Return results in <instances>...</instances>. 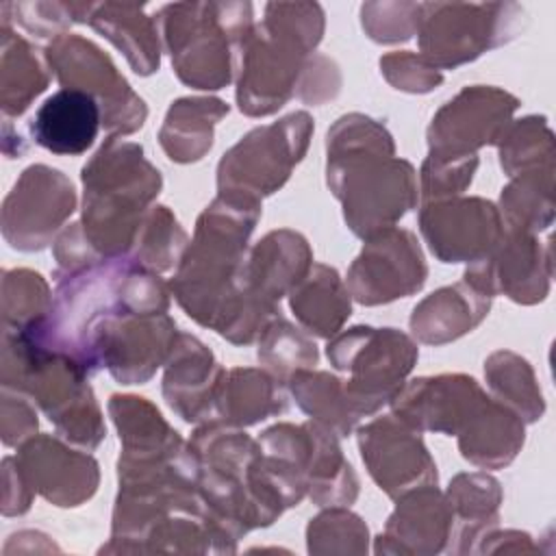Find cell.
<instances>
[{
    "instance_id": "6da1fadb",
    "label": "cell",
    "mask_w": 556,
    "mask_h": 556,
    "mask_svg": "<svg viewBox=\"0 0 556 556\" xmlns=\"http://www.w3.org/2000/svg\"><path fill=\"white\" fill-rule=\"evenodd\" d=\"M415 345L393 328H352L328 345V358L354 378L345 395L356 417L374 413L400 387L415 361Z\"/></svg>"
},
{
    "instance_id": "7a4b0ae2",
    "label": "cell",
    "mask_w": 556,
    "mask_h": 556,
    "mask_svg": "<svg viewBox=\"0 0 556 556\" xmlns=\"http://www.w3.org/2000/svg\"><path fill=\"white\" fill-rule=\"evenodd\" d=\"M46 59L63 89H78L91 98H102V106L106 104L104 122L109 128L132 132L143 124V102L128 89L126 80L117 76L111 61L91 41L74 35L56 37L48 48Z\"/></svg>"
},
{
    "instance_id": "3957f363",
    "label": "cell",
    "mask_w": 556,
    "mask_h": 556,
    "mask_svg": "<svg viewBox=\"0 0 556 556\" xmlns=\"http://www.w3.org/2000/svg\"><path fill=\"white\" fill-rule=\"evenodd\" d=\"M198 4H176L163 11L165 33L178 76L200 89H219L230 78V54L226 30L250 24V13L226 28L217 20L219 4H208V20H200Z\"/></svg>"
},
{
    "instance_id": "277c9868",
    "label": "cell",
    "mask_w": 556,
    "mask_h": 556,
    "mask_svg": "<svg viewBox=\"0 0 556 556\" xmlns=\"http://www.w3.org/2000/svg\"><path fill=\"white\" fill-rule=\"evenodd\" d=\"M72 211V182L56 169L33 165L4 200L2 235L15 250H41Z\"/></svg>"
},
{
    "instance_id": "5b68a950",
    "label": "cell",
    "mask_w": 556,
    "mask_h": 556,
    "mask_svg": "<svg viewBox=\"0 0 556 556\" xmlns=\"http://www.w3.org/2000/svg\"><path fill=\"white\" fill-rule=\"evenodd\" d=\"M426 265L406 230H389L369 243L350 271L354 295L365 304L389 302L424 285Z\"/></svg>"
},
{
    "instance_id": "8992f818",
    "label": "cell",
    "mask_w": 556,
    "mask_h": 556,
    "mask_svg": "<svg viewBox=\"0 0 556 556\" xmlns=\"http://www.w3.org/2000/svg\"><path fill=\"white\" fill-rule=\"evenodd\" d=\"M15 465L30 489L59 506L80 502L74 489L80 497H89L98 480L96 463L89 456L65 450L50 437H37L24 443L15 456Z\"/></svg>"
},
{
    "instance_id": "52a82bcc",
    "label": "cell",
    "mask_w": 556,
    "mask_h": 556,
    "mask_svg": "<svg viewBox=\"0 0 556 556\" xmlns=\"http://www.w3.org/2000/svg\"><path fill=\"white\" fill-rule=\"evenodd\" d=\"M361 450L371 476L389 495H397L400 489H406L408 482L417 478L428 482L437 480V471L426 447L419 439L410 437V432L397 428L393 419H382L363 428Z\"/></svg>"
},
{
    "instance_id": "ba28073f",
    "label": "cell",
    "mask_w": 556,
    "mask_h": 556,
    "mask_svg": "<svg viewBox=\"0 0 556 556\" xmlns=\"http://www.w3.org/2000/svg\"><path fill=\"white\" fill-rule=\"evenodd\" d=\"M102 109L96 98L78 89H59L35 111L30 135L52 154H83L98 135Z\"/></svg>"
},
{
    "instance_id": "9c48e42d",
    "label": "cell",
    "mask_w": 556,
    "mask_h": 556,
    "mask_svg": "<svg viewBox=\"0 0 556 556\" xmlns=\"http://www.w3.org/2000/svg\"><path fill=\"white\" fill-rule=\"evenodd\" d=\"M178 358L172 361L165 376V397L172 408H176L182 419H200L208 408V400L213 397V356L204 350V345L189 337L180 334Z\"/></svg>"
},
{
    "instance_id": "30bf717a",
    "label": "cell",
    "mask_w": 556,
    "mask_h": 556,
    "mask_svg": "<svg viewBox=\"0 0 556 556\" xmlns=\"http://www.w3.org/2000/svg\"><path fill=\"white\" fill-rule=\"evenodd\" d=\"M467 295L469 291L463 293V285L432 293L410 317L415 334L426 343H443L467 332L486 311L478 293H473L471 300Z\"/></svg>"
},
{
    "instance_id": "8fae6325",
    "label": "cell",
    "mask_w": 556,
    "mask_h": 556,
    "mask_svg": "<svg viewBox=\"0 0 556 556\" xmlns=\"http://www.w3.org/2000/svg\"><path fill=\"white\" fill-rule=\"evenodd\" d=\"M98 30L113 39L128 56L137 74H150L159 65L156 39H143L135 33H154L150 20L135 4H98L89 7L87 17Z\"/></svg>"
},
{
    "instance_id": "7c38bea8",
    "label": "cell",
    "mask_w": 556,
    "mask_h": 556,
    "mask_svg": "<svg viewBox=\"0 0 556 556\" xmlns=\"http://www.w3.org/2000/svg\"><path fill=\"white\" fill-rule=\"evenodd\" d=\"M2 111L4 115H22L30 100L39 96L48 76L35 59L30 46L17 37L9 24H2Z\"/></svg>"
},
{
    "instance_id": "4fadbf2b",
    "label": "cell",
    "mask_w": 556,
    "mask_h": 556,
    "mask_svg": "<svg viewBox=\"0 0 556 556\" xmlns=\"http://www.w3.org/2000/svg\"><path fill=\"white\" fill-rule=\"evenodd\" d=\"M291 308L317 334H330L350 315V302L334 269L317 267L315 274L298 291H293Z\"/></svg>"
},
{
    "instance_id": "5bb4252c",
    "label": "cell",
    "mask_w": 556,
    "mask_h": 556,
    "mask_svg": "<svg viewBox=\"0 0 556 556\" xmlns=\"http://www.w3.org/2000/svg\"><path fill=\"white\" fill-rule=\"evenodd\" d=\"M48 287L39 274L28 269L4 271L2 321L4 330H22L50 313Z\"/></svg>"
},
{
    "instance_id": "9a60e30c",
    "label": "cell",
    "mask_w": 556,
    "mask_h": 556,
    "mask_svg": "<svg viewBox=\"0 0 556 556\" xmlns=\"http://www.w3.org/2000/svg\"><path fill=\"white\" fill-rule=\"evenodd\" d=\"M263 341L280 345V350L278 348L258 350V356L278 371H282L285 367H302L317 361L315 345L302 339L287 321H276L271 328H267V334Z\"/></svg>"
},
{
    "instance_id": "2e32d148",
    "label": "cell",
    "mask_w": 556,
    "mask_h": 556,
    "mask_svg": "<svg viewBox=\"0 0 556 556\" xmlns=\"http://www.w3.org/2000/svg\"><path fill=\"white\" fill-rule=\"evenodd\" d=\"M37 428L35 413L28 408L26 400L17 395L15 389L4 387L2 402V439L7 445H17L24 437H28Z\"/></svg>"
},
{
    "instance_id": "e0dca14e",
    "label": "cell",
    "mask_w": 556,
    "mask_h": 556,
    "mask_svg": "<svg viewBox=\"0 0 556 556\" xmlns=\"http://www.w3.org/2000/svg\"><path fill=\"white\" fill-rule=\"evenodd\" d=\"M11 9L15 11V20H20V24L28 30L35 33L39 37H50L52 33H59L72 13V7L65 4H50L48 15H43V4L35 2H22V4H11Z\"/></svg>"
}]
</instances>
